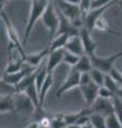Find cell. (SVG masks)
Returning a JSON list of instances; mask_svg holds the SVG:
<instances>
[{
    "label": "cell",
    "mask_w": 122,
    "mask_h": 128,
    "mask_svg": "<svg viewBox=\"0 0 122 128\" xmlns=\"http://www.w3.org/2000/svg\"><path fill=\"white\" fill-rule=\"evenodd\" d=\"M30 1H31V9H30L28 22H27L26 25L25 38H23V43H22L23 45H26L28 43L35 24L37 22L39 18H41L46 8L49 3V0H30Z\"/></svg>",
    "instance_id": "obj_1"
},
{
    "label": "cell",
    "mask_w": 122,
    "mask_h": 128,
    "mask_svg": "<svg viewBox=\"0 0 122 128\" xmlns=\"http://www.w3.org/2000/svg\"><path fill=\"white\" fill-rule=\"evenodd\" d=\"M54 3L56 4L57 9L77 28L81 29L82 27H84V19L79 4H73V3L67 2L65 0H56Z\"/></svg>",
    "instance_id": "obj_2"
},
{
    "label": "cell",
    "mask_w": 122,
    "mask_h": 128,
    "mask_svg": "<svg viewBox=\"0 0 122 128\" xmlns=\"http://www.w3.org/2000/svg\"><path fill=\"white\" fill-rule=\"evenodd\" d=\"M41 22L49 32V40L52 41L54 36L57 34L60 19H58L57 11L55 10V3L49 1L44 14L41 16Z\"/></svg>",
    "instance_id": "obj_3"
},
{
    "label": "cell",
    "mask_w": 122,
    "mask_h": 128,
    "mask_svg": "<svg viewBox=\"0 0 122 128\" xmlns=\"http://www.w3.org/2000/svg\"><path fill=\"white\" fill-rule=\"evenodd\" d=\"M122 57V51L116 52L108 57H99L97 56L96 52L90 54V59L92 62V66L96 68H99L102 72H104L105 74H109L111 70L114 68V64H115L116 60Z\"/></svg>",
    "instance_id": "obj_4"
},
{
    "label": "cell",
    "mask_w": 122,
    "mask_h": 128,
    "mask_svg": "<svg viewBox=\"0 0 122 128\" xmlns=\"http://www.w3.org/2000/svg\"><path fill=\"white\" fill-rule=\"evenodd\" d=\"M13 96L15 109L17 111L26 114H33L34 112H36V107H35L33 100L29 97L26 92H16Z\"/></svg>",
    "instance_id": "obj_5"
},
{
    "label": "cell",
    "mask_w": 122,
    "mask_h": 128,
    "mask_svg": "<svg viewBox=\"0 0 122 128\" xmlns=\"http://www.w3.org/2000/svg\"><path fill=\"white\" fill-rule=\"evenodd\" d=\"M0 17L2 18V20L4 22V26H5V30H6V34H7V38L10 40V43L14 44L15 46H16L19 50L21 51L22 54H25V48H23V44L20 42V38L18 36V33L16 31V28L14 27V25L12 24L11 19L9 18V16H7L4 12H1V14H0Z\"/></svg>",
    "instance_id": "obj_6"
},
{
    "label": "cell",
    "mask_w": 122,
    "mask_h": 128,
    "mask_svg": "<svg viewBox=\"0 0 122 128\" xmlns=\"http://www.w3.org/2000/svg\"><path fill=\"white\" fill-rule=\"evenodd\" d=\"M118 1H119V0L114 1V2H111V3H108V4H106V6H99V8L91 9V10H90V12L88 13V15L86 16V18H85L84 26L87 28L90 32H91L94 29V25H96V22H97L98 19H99L100 17H102V16L104 15L105 12L107 11L113 4L118 3Z\"/></svg>",
    "instance_id": "obj_7"
},
{
    "label": "cell",
    "mask_w": 122,
    "mask_h": 128,
    "mask_svg": "<svg viewBox=\"0 0 122 128\" xmlns=\"http://www.w3.org/2000/svg\"><path fill=\"white\" fill-rule=\"evenodd\" d=\"M80 80H81V73L71 67L70 74L68 75V77L65 79V81L63 82V84L61 86V88L56 92V97L60 98L63 94L66 93V92L72 90L74 88L80 86Z\"/></svg>",
    "instance_id": "obj_8"
},
{
    "label": "cell",
    "mask_w": 122,
    "mask_h": 128,
    "mask_svg": "<svg viewBox=\"0 0 122 128\" xmlns=\"http://www.w3.org/2000/svg\"><path fill=\"white\" fill-rule=\"evenodd\" d=\"M36 68L37 67H33V66L27 64L26 66H23L22 70L16 72V73H4V75H3V79H4L7 83H10V84L16 86L22 81V79L25 78L26 76H28L29 74H31Z\"/></svg>",
    "instance_id": "obj_9"
},
{
    "label": "cell",
    "mask_w": 122,
    "mask_h": 128,
    "mask_svg": "<svg viewBox=\"0 0 122 128\" xmlns=\"http://www.w3.org/2000/svg\"><path fill=\"white\" fill-rule=\"evenodd\" d=\"M81 89L82 95L85 100V106L86 108H90L92 104L96 102L98 98V91H99V86L96 84L93 81L87 83V84H83L79 86Z\"/></svg>",
    "instance_id": "obj_10"
},
{
    "label": "cell",
    "mask_w": 122,
    "mask_h": 128,
    "mask_svg": "<svg viewBox=\"0 0 122 128\" xmlns=\"http://www.w3.org/2000/svg\"><path fill=\"white\" fill-rule=\"evenodd\" d=\"M56 11H57V14H58V19H60V25H58L57 34L68 33L70 36H74V35L80 34V29L74 26L73 24L70 22L58 9H56Z\"/></svg>",
    "instance_id": "obj_11"
},
{
    "label": "cell",
    "mask_w": 122,
    "mask_h": 128,
    "mask_svg": "<svg viewBox=\"0 0 122 128\" xmlns=\"http://www.w3.org/2000/svg\"><path fill=\"white\" fill-rule=\"evenodd\" d=\"M79 35H80L82 44H83L85 54H87L88 56H90V54H92L96 52L98 44L94 42V40L92 38L91 32H90L85 26L82 27L80 29V34H79Z\"/></svg>",
    "instance_id": "obj_12"
},
{
    "label": "cell",
    "mask_w": 122,
    "mask_h": 128,
    "mask_svg": "<svg viewBox=\"0 0 122 128\" xmlns=\"http://www.w3.org/2000/svg\"><path fill=\"white\" fill-rule=\"evenodd\" d=\"M90 109H91L92 113L97 112V113H100L102 115H104V116H107L109 113L115 112L114 111V105H113L112 99H106L101 97H98L96 99V102L92 104Z\"/></svg>",
    "instance_id": "obj_13"
},
{
    "label": "cell",
    "mask_w": 122,
    "mask_h": 128,
    "mask_svg": "<svg viewBox=\"0 0 122 128\" xmlns=\"http://www.w3.org/2000/svg\"><path fill=\"white\" fill-rule=\"evenodd\" d=\"M64 52H65V48L50 51V54H48V62H47V64H46L47 73L48 74H53L54 70H55L61 63H63Z\"/></svg>",
    "instance_id": "obj_14"
},
{
    "label": "cell",
    "mask_w": 122,
    "mask_h": 128,
    "mask_svg": "<svg viewBox=\"0 0 122 128\" xmlns=\"http://www.w3.org/2000/svg\"><path fill=\"white\" fill-rule=\"evenodd\" d=\"M49 54H50V48H49V46H47V47L44 48V49H41L39 51L27 54L26 59H25V63L28 64V65L33 66V67H38L39 65H41V62Z\"/></svg>",
    "instance_id": "obj_15"
},
{
    "label": "cell",
    "mask_w": 122,
    "mask_h": 128,
    "mask_svg": "<svg viewBox=\"0 0 122 128\" xmlns=\"http://www.w3.org/2000/svg\"><path fill=\"white\" fill-rule=\"evenodd\" d=\"M65 49L70 51V52H72V54H76L78 56H82V54H85L84 47H83V44H82L80 35L70 36L68 42H67V44H66V46H65Z\"/></svg>",
    "instance_id": "obj_16"
},
{
    "label": "cell",
    "mask_w": 122,
    "mask_h": 128,
    "mask_svg": "<svg viewBox=\"0 0 122 128\" xmlns=\"http://www.w3.org/2000/svg\"><path fill=\"white\" fill-rule=\"evenodd\" d=\"M52 86H53V74H48L47 75V78L45 80V82H44V84H42L41 91H39V104H38L37 112H41L42 110L46 96H47V94H48L50 88Z\"/></svg>",
    "instance_id": "obj_17"
},
{
    "label": "cell",
    "mask_w": 122,
    "mask_h": 128,
    "mask_svg": "<svg viewBox=\"0 0 122 128\" xmlns=\"http://www.w3.org/2000/svg\"><path fill=\"white\" fill-rule=\"evenodd\" d=\"M92 67L93 66H92V62H91V59H90V56H88L87 54H84L80 56V59H79L78 63L72 67V68L80 72V73H89V72L92 70Z\"/></svg>",
    "instance_id": "obj_18"
},
{
    "label": "cell",
    "mask_w": 122,
    "mask_h": 128,
    "mask_svg": "<svg viewBox=\"0 0 122 128\" xmlns=\"http://www.w3.org/2000/svg\"><path fill=\"white\" fill-rule=\"evenodd\" d=\"M70 38V35L68 33H61V34H56L54 38L51 41L50 44V51L56 50V49H62V48H65L67 42Z\"/></svg>",
    "instance_id": "obj_19"
},
{
    "label": "cell",
    "mask_w": 122,
    "mask_h": 128,
    "mask_svg": "<svg viewBox=\"0 0 122 128\" xmlns=\"http://www.w3.org/2000/svg\"><path fill=\"white\" fill-rule=\"evenodd\" d=\"M15 104H14V96L6 95L0 96V113L15 111Z\"/></svg>",
    "instance_id": "obj_20"
},
{
    "label": "cell",
    "mask_w": 122,
    "mask_h": 128,
    "mask_svg": "<svg viewBox=\"0 0 122 128\" xmlns=\"http://www.w3.org/2000/svg\"><path fill=\"white\" fill-rule=\"evenodd\" d=\"M90 123L92 124L94 128H107L105 116L100 113H97V112H93L90 114Z\"/></svg>",
    "instance_id": "obj_21"
},
{
    "label": "cell",
    "mask_w": 122,
    "mask_h": 128,
    "mask_svg": "<svg viewBox=\"0 0 122 128\" xmlns=\"http://www.w3.org/2000/svg\"><path fill=\"white\" fill-rule=\"evenodd\" d=\"M89 74L91 76L92 81L96 83V84H98L99 86L104 84V79H105V75H106L104 72H102L99 68H96V67H92V70L89 72Z\"/></svg>",
    "instance_id": "obj_22"
},
{
    "label": "cell",
    "mask_w": 122,
    "mask_h": 128,
    "mask_svg": "<svg viewBox=\"0 0 122 128\" xmlns=\"http://www.w3.org/2000/svg\"><path fill=\"white\" fill-rule=\"evenodd\" d=\"M16 93V86L7 83L4 79H0V96L14 95Z\"/></svg>",
    "instance_id": "obj_23"
},
{
    "label": "cell",
    "mask_w": 122,
    "mask_h": 128,
    "mask_svg": "<svg viewBox=\"0 0 122 128\" xmlns=\"http://www.w3.org/2000/svg\"><path fill=\"white\" fill-rule=\"evenodd\" d=\"M23 64H25V61H22V60L7 61V65L4 70V73H16V72L23 68V66H25Z\"/></svg>",
    "instance_id": "obj_24"
},
{
    "label": "cell",
    "mask_w": 122,
    "mask_h": 128,
    "mask_svg": "<svg viewBox=\"0 0 122 128\" xmlns=\"http://www.w3.org/2000/svg\"><path fill=\"white\" fill-rule=\"evenodd\" d=\"M105 121L107 128H122V124L119 121V118H118L115 112H112L107 116H105Z\"/></svg>",
    "instance_id": "obj_25"
},
{
    "label": "cell",
    "mask_w": 122,
    "mask_h": 128,
    "mask_svg": "<svg viewBox=\"0 0 122 128\" xmlns=\"http://www.w3.org/2000/svg\"><path fill=\"white\" fill-rule=\"evenodd\" d=\"M94 29H98V30H100V31H105V32H108V33H112L114 35H117V36H120L119 33H117V32H115L114 30H112L111 28H109V26L107 25V22L104 19L103 16L100 17L97 20L96 25H94Z\"/></svg>",
    "instance_id": "obj_26"
},
{
    "label": "cell",
    "mask_w": 122,
    "mask_h": 128,
    "mask_svg": "<svg viewBox=\"0 0 122 128\" xmlns=\"http://www.w3.org/2000/svg\"><path fill=\"white\" fill-rule=\"evenodd\" d=\"M79 59H80V56H78L76 54H72V52H70V51L65 49L64 58H63V63H66L67 65L73 67L78 63Z\"/></svg>",
    "instance_id": "obj_27"
},
{
    "label": "cell",
    "mask_w": 122,
    "mask_h": 128,
    "mask_svg": "<svg viewBox=\"0 0 122 128\" xmlns=\"http://www.w3.org/2000/svg\"><path fill=\"white\" fill-rule=\"evenodd\" d=\"M112 102H113V105H114V111H115V113L117 114L119 121L122 124V99L115 95L112 98Z\"/></svg>",
    "instance_id": "obj_28"
},
{
    "label": "cell",
    "mask_w": 122,
    "mask_h": 128,
    "mask_svg": "<svg viewBox=\"0 0 122 128\" xmlns=\"http://www.w3.org/2000/svg\"><path fill=\"white\" fill-rule=\"evenodd\" d=\"M104 86H106L107 89L111 90L113 93H116L117 90L119 89V84L116 82V80L114 79L109 74L105 75V79H104Z\"/></svg>",
    "instance_id": "obj_29"
},
{
    "label": "cell",
    "mask_w": 122,
    "mask_h": 128,
    "mask_svg": "<svg viewBox=\"0 0 122 128\" xmlns=\"http://www.w3.org/2000/svg\"><path fill=\"white\" fill-rule=\"evenodd\" d=\"M91 6H92V0H81L80 4H79L82 16H83V19H84V22H85L86 16L88 15L90 10H91Z\"/></svg>",
    "instance_id": "obj_30"
},
{
    "label": "cell",
    "mask_w": 122,
    "mask_h": 128,
    "mask_svg": "<svg viewBox=\"0 0 122 128\" xmlns=\"http://www.w3.org/2000/svg\"><path fill=\"white\" fill-rule=\"evenodd\" d=\"M114 96H115V93L107 89L106 86H99V91H98V97H101V98H106V99H112Z\"/></svg>",
    "instance_id": "obj_31"
},
{
    "label": "cell",
    "mask_w": 122,
    "mask_h": 128,
    "mask_svg": "<svg viewBox=\"0 0 122 128\" xmlns=\"http://www.w3.org/2000/svg\"><path fill=\"white\" fill-rule=\"evenodd\" d=\"M109 75H111L112 77L116 80V82L118 83V84L122 86V73H121V72H119L118 70H116L115 67H114V68L111 70Z\"/></svg>",
    "instance_id": "obj_32"
},
{
    "label": "cell",
    "mask_w": 122,
    "mask_h": 128,
    "mask_svg": "<svg viewBox=\"0 0 122 128\" xmlns=\"http://www.w3.org/2000/svg\"><path fill=\"white\" fill-rule=\"evenodd\" d=\"M114 1H117V0H92L91 9L106 6V4H108V3H111V2H114Z\"/></svg>",
    "instance_id": "obj_33"
},
{
    "label": "cell",
    "mask_w": 122,
    "mask_h": 128,
    "mask_svg": "<svg viewBox=\"0 0 122 128\" xmlns=\"http://www.w3.org/2000/svg\"><path fill=\"white\" fill-rule=\"evenodd\" d=\"M26 128H42L41 125V123H39L38 121L37 122H34L32 124H30V125L28 127H26Z\"/></svg>",
    "instance_id": "obj_34"
},
{
    "label": "cell",
    "mask_w": 122,
    "mask_h": 128,
    "mask_svg": "<svg viewBox=\"0 0 122 128\" xmlns=\"http://www.w3.org/2000/svg\"><path fill=\"white\" fill-rule=\"evenodd\" d=\"M115 95H116V96H118V97H120V98L122 99V86H121V88L119 86V89L117 90V92L115 93Z\"/></svg>",
    "instance_id": "obj_35"
},
{
    "label": "cell",
    "mask_w": 122,
    "mask_h": 128,
    "mask_svg": "<svg viewBox=\"0 0 122 128\" xmlns=\"http://www.w3.org/2000/svg\"><path fill=\"white\" fill-rule=\"evenodd\" d=\"M67 2H70V3H73V4H80L81 0H65Z\"/></svg>",
    "instance_id": "obj_36"
},
{
    "label": "cell",
    "mask_w": 122,
    "mask_h": 128,
    "mask_svg": "<svg viewBox=\"0 0 122 128\" xmlns=\"http://www.w3.org/2000/svg\"><path fill=\"white\" fill-rule=\"evenodd\" d=\"M65 128H81V126L78 124H71V125H67Z\"/></svg>",
    "instance_id": "obj_37"
},
{
    "label": "cell",
    "mask_w": 122,
    "mask_h": 128,
    "mask_svg": "<svg viewBox=\"0 0 122 128\" xmlns=\"http://www.w3.org/2000/svg\"><path fill=\"white\" fill-rule=\"evenodd\" d=\"M81 128H94V127L92 126V124L89 122V123H87V124H85V125L81 126Z\"/></svg>",
    "instance_id": "obj_38"
},
{
    "label": "cell",
    "mask_w": 122,
    "mask_h": 128,
    "mask_svg": "<svg viewBox=\"0 0 122 128\" xmlns=\"http://www.w3.org/2000/svg\"><path fill=\"white\" fill-rule=\"evenodd\" d=\"M118 4H119V6L122 9V0H119V1H118Z\"/></svg>",
    "instance_id": "obj_39"
},
{
    "label": "cell",
    "mask_w": 122,
    "mask_h": 128,
    "mask_svg": "<svg viewBox=\"0 0 122 128\" xmlns=\"http://www.w3.org/2000/svg\"><path fill=\"white\" fill-rule=\"evenodd\" d=\"M49 1H51V2H55L56 0H49Z\"/></svg>",
    "instance_id": "obj_40"
},
{
    "label": "cell",
    "mask_w": 122,
    "mask_h": 128,
    "mask_svg": "<svg viewBox=\"0 0 122 128\" xmlns=\"http://www.w3.org/2000/svg\"><path fill=\"white\" fill-rule=\"evenodd\" d=\"M9 1H11V0H9Z\"/></svg>",
    "instance_id": "obj_41"
}]
</instances>
